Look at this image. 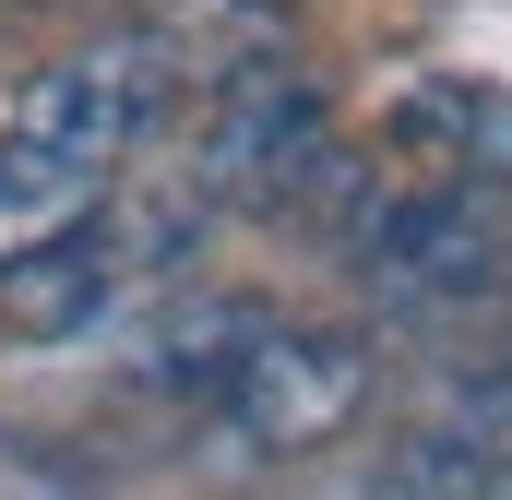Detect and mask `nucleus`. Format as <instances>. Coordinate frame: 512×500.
<instances>
[{"label": "nucleus", "instance_id": "f257e3e1", "mask_svg": "<svg viewBox=\"0 0 512 500\" xmlns=\"http://www.w3.org/2000/svg\"><path fill=\"white\" fill-rule=\"evenodd\" d=\"M203 191L262 203V215H310V203H358V167L334 155V108L298 60H239L215 84V120H203Z\"/></svg>", "mask_w": 512, "mask_h": 500}, {"label": "nucleus", "instance_id": "f03ea898", "mask_svg": "<svg viewBox=\"0 0 512 500\" xmlns=\"http://www.w3.org/2000/svg\"><path fill=\"white\" fill-rule=\"evenodd\" d=\"M346 250H358V274H370L382 310H453V298H477V286L501 274L512 191L501 179H417V191H382V203H358Z\"/></svg>", "mask_w": 512, "mask_h": 500}, {"label": "nucleus", "instance_id": "7ed1b4c3", "mask_svg": "<svg viewBox=\"0 0 512 500\" xmlns=\"http://www.w3.org/2000/svg\"><path fill=\"white\" fill-rule=\"evenodd\" d=\"M358 405H370V346L358 334H286V322H262V346L215 381V429L239 453H310Z\"/></svg>", "mask_w": 512, "mask_h": 500}, {"label": "nucleus", "instance_id": "20e7f679", "mask_svg": "<svg viewBox=\"0 0 512 500\" xmlns=\"http://www.w3.org/2000/svg\"><path fill=\"white\" fill-rule=\"evenodd\" d=\"M155 120H167V36H108V48H84L12 96V143L84 155V167H120Z\"/></svg>", "mask_w": 512, "mask_h": 500}, {"label": "nucleus", "instance_id": "39448f33", "mask_svg": "<svg viewBox=\"0 0 512 500\" xmlns=\"http://www.w3.org/2000/svg\"><path fill=\"white\" fill-rule=\"evenodd\" d=\"M108 286H120V250H108V227H84V239H48L24 262H0V322L24 346H60V334H84L108 310Z\"/></svg>", "mask_w": 512, "mask_h": 500}, {"label": "nucleus", "instance_id": "423d86ee", "mask_svg": "<svg viewBox=\"0 0 512 500\" xmlns=\"http://www.w3.org/2000/svg\"><path fill=\"white\" fill-rule=\"evenodd\" d=\"M96 215H108V167L0 131V262H24V250H48V239H84Z\"/></svg>", "mask_w": 512, "mask_h": 500}, {"label": "nucleus", "instance_id": "0eeeda50", "mask_svg": "<svg viewBox=\"0 0 512 500\" xmlns=\"http://www.w3.org/2000/svg\"><path fill=\"white\" fill-rule=\"evenodd\" d=\"M393 143H441L453 155V179H501L512 191V96L501 84H417L405 108H393Z\"/></svg>", "mask_w": 512, "mask_h": 500}, {"label": "nucleus", "instance_id": "6e6552de", "mask_svg": "<svg viewBox=\"0 0 512 500\" xmlns=\"http://www.w3.org/2000/svg\"><path fill=\"white\" fill-rule=\"evenodd\" d=\"M489 500H512V465H501V489H489Z\"/></svg>", "mask_w": 512, "mask_h": 500}, {"label": "nucleus", "instance_id": "1a4fd4ad", "mask_svg": "<svg viewBox=\"0 0 512 500\" xmlns=\"http://www.w3.org/2000/svg\"><path fill=\"white\" fill-rule=\"evenodd\" d=\"M191 12H203V0H191Z\"/></svg>", "mask_w": 512, "mask_h": 500}]
</instances>
